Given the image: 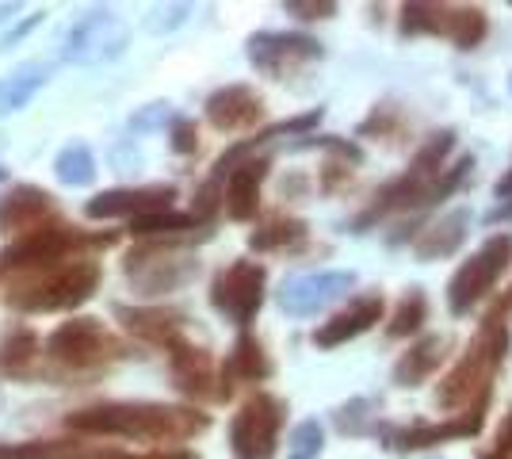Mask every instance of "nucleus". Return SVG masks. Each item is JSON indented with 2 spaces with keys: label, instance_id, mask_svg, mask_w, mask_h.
<instances>
[{
  "label": "nucleus",
  "instance_id": "35",
  "mask_svg": "<svg viewBox=\"0 0 512 459\" xmlns=\"http://www.w3.org/2000/svg\"><path fill=\"white\" fill-rule=\"evenodd\" d=\"M169 138H172V150L184 153V157H192V153L199 150V131H195L192 119H172Z\"/></svg>",
  "mask_w": 512,
  "mask_h": 459
},
{
  "label": "nucleus",
  "instance_id": "37",
  "mask_svg": "<svg viewBox=\"0 0 512 459\" xmlns=\"http://www.w3.org/2000/svg\"><path fill=\"white\" fill-rule=\"evenodd\" d=\"M482 459H512V410H509V417L501 421V429H497L493 444L482 452Z\"/></svg>",
  "mask_w": 512,
  "mask_h": 459
},
{
  "label": "nucleus",
  "instance_id": "38",
  "mask_svg": "<svg viewBox=\"0 0 512 459\" xmlns=\"http://www.w3.org/2000/svg\"><path fill=\"white\" fill-rule=\"evenodd\" d=\"M165 119H169V104H150L142 115H134V119H130V127H134V131H150V127L165 123Z\"/></svg>",
  "mask_w": 512,
  "mask_h": 459
},
{
  "label": "nucleus",
  "instance_id": "36",
  "mask_svg": "<svg viewBox=\"0 0 512 459\" xmlns=\"http://www.w3.org/2000/svg\"><path fill=\"white\" fill-rule=\"evenodd\" d=\"M348 180H352V169L341 165V161H325L321 165V192H341Z\"/></svg>",
  "mask_w": 512,
  "mask_h": 459
},
{
  "label": "nucleus",
  "instance_id": "4",
  "mask_svg": "<svg viewBox=\"0 0 512 459\" xmlns=\"http://www.w3.org/2000/svg\"><path fill=\"white\" fill-rule=\"evenodd\" d=\"M111 241H115V234H85V230H77V226H69V222L50 219L46 226L16 238L4 253H0V272L50 268V264L73 261V257H88L85 249L111 245Z\"/></svg>",
  "mask_w": 512,
  "mask_h": 459
},
{
  "label": "nucleus",
  "instance_id": "43",
  "mask_svg": "<svg viewBox=\"0 0 512 459\" xmlns=\"http://www.w3.org/2000/svg\"><path fill=\"white\" fill-rule=\"evenodd\" d=\"M0 459H12V448H4V444H0Z\"/></svg>",
  "mask_w": 512,
  "mask_h": 459
},
{
  "label": "nucleus",
  "instance_id": "8",
  "mask_svg": "<svg viewBox=\"0 0 512 459\" xmlns=\"http://www.w3.org/2000/svg\"><path fill=\"white\" fill-rule=\"evenodd\" d=\"M283 414H287V406L279 402L276 394L256 391L253 398H245V406L230 421V452H234V459H276Z\"/></svg>",
  "mask_w": 512,
  "mask_h": 459
},
{
  "label": "nucleus",
  "instance_id": "13",
  "mask_svg": "<svg viewBox=\"0 0 512 459\" xmlns=\"http://www.w3.org/2000/svg\"><path fill=\"white\" fill-rule=\"evenodd\" d=\"M352 287H356L352 272H310V276H295L279 287L276 303L291 318H310L329 303H337L341 295H348Z\"/></svg>",
  "mask_w": 512,
  "mask_h": 459
},
{
  "label": "nucleus",
  "instance_id": "2",
  "mask_svg": "<svg viewBox=\"0 0 512 459\" xmlns=\"http://www.w3.org/2000/svg\"><path fill=\"white\" fill-rule=\"evenodd\" d=\"M104 280V268L92 257H73V261L50 264V268H31L20 272L12 284L4 303L20 314H54V310H77L85 306L96 287Z\"/></svg>",
  "mask_w": 512,
  "mask_h": 459
},
{
  "label": "nucleus",
  "instance_id": "6",
  "mask_svg": "<svg viewBox=\"0 0 512 459\" xmlns=\"http://www.w3.org/2000/svg\"><path fill=\"white\" fill-rule=\"evenodd\" d=\"M509 264H512V234L501 230V234H493L474 257H467V261L459 264V272L451 276V284H448L451 314H455V318H467L482 299H490V291L497 287V280L509 272Z\"/></svg>",
  "mask_w": 512,
  "mask_h": 459
},
{
  "label": "nucleus",
  "instance_id": "9",
  "mask_svg": "<svg viewBox=\"0 0 512 459\" xmlns=\"http://www.w3.org/2000/svg\"><path fill=\"white\" fill-rule=\"evenodd\" d=\"M199 261L180 253L176 245H161V241H146L142 249H134L127 257L130 284L142 295H169L176 287L192 284Z\"/></svg>",
  "mask_w": 512,
  "mask_h": 459
},
{
  "label": "nucleus",
  "instance_id": "29",
  "mask_svg": "<svg viewBox=\"0 0 512 459\" xmlns=\"http://www.w3.org/2000/svg\"><path fill=\"white\" fill-rule=\"evenodd\" d=\"M92 452L81 440H27L12 448V459H92Z\"/></svg>",
  "mask_w": 512,
  "mask_h": 459
},
{
  "label": "nucleus",
  "instance_id": "15",
  "mask_svg": "<svg viewBox=\"0 0 512 459\" xmlns=\"http://www.w3.org/2000/svg\"><path fill=\"white\" fill-rule=\"evenodd\" d=\"M486 406H490V394L478 398L470 410L448 417V421H432V425H406V429H394L390 444L398 452H421V448H436V444H448V440H467L478 437L482 425H486Z\"/></svg>",
  "mask_w": 512,
  "mask_h": 459
},
{
  "label": "nucleus",
  "instance_id": "17",
  "mask_svg": "<svg viewBox=\"0 0 512 459\" xmlns=\"http://www.w3.org/2000/svg\"><path fill=\"white\" fill-rule=\"evenodd\" d=\"M383 314H386L383 295H360V299H352L344 310H337L329 322H321V326L314 329V345H318V349H341L348 341L363 337L367 329L379 326Z\"/></svg>",
  "mask_w": 512,
  "mask_h": 459
},
{
  "label": "nucleus",
  "instance_id": "25",
  "mask_svg": "<svg viewBox=\"0 0 512 459\" xmlns=\"http://www.w3.org/2000/svg\"><path fill=\"white\" fill-rule=\"evenodd\" d=\"M302 241H306V222L276 215V219L260 222L249 234V249H256V253H287Z\"/></svg>",
  "mask_w": 512,
  "mask_h": 459
},
{
  "label": "nucleus",
  "instance_id": "22",
  "mask_svg": "<svg viewBox=\"0 0 512 459\" xmlns=\"http://www.w3.org/2000/svg\"><path fill=\"white\" fill-rule=\"evenodd\" d=\"M268 375H272V360H268L264 345L253 333H241L226 356V364H222V398H230L241 383H264Z\"/></svg>",
  "mask_w": 512,
  "mask_h": 459
},
{
  "label": "nucleus",
  "instance_id": "24",
  "mask_svg": "<svg viewBox=\"0 0 512 459\" xmlns=\"http://www.w3.org/2000/svg\"><path fill=\"white\" fill-rule=\"evenodd\" d=\"M448 352H451V341L444 333L421 337L417 345H409V349L398 356V364H394V383H398V387H417V383H425L428 375L440 372V364L448 360Z\"/></svg>",
  "mask_w": 512,
  "mask_h": 459
},
{
  "label": "nucleus",
  "instance_id": "26",
  "mask_svg": "<svg viewBox=\"0 0 512 459\" xmlns=\"http://www.w3.org/2000/svg\"><path fill=\"white\" fill-rule=\"evenodd\" d=\"M46 85V69L39 62H27L20 66L4 85H0V115H12V111L27 108L35 100V92Z\"/></svg>",
  "mask_w": 512,
  "mask_h": 459
},
{
  "label": "nucleus",
  "instance_id": "21",
  "mask_svg": "<svg viewBox=\"0 0 512 459\" xmlns=\"http://www.w3.org/2000/svg\"><path fill=\"white\" fill-rule=\"evenodd\" d=\"M115 318L146 345H157V349H169L184 337V326L188 318L172 306H115Z\"/></svg>",
  "mask_w": 512,
  "mask_h": 459
},
{
  "label": "nucleus",
  "instance_id": "27",
  "mask_svg": "<svg viewBox=\"0 0 512 459\" xmlns=\"http://www.w3.org/2000/svg\"><path fill=\"white\" fill-rule=\"evenodd\" d=\"M54 176L69 184V188H88L96 180V157L85 142H69L58 157H54Z\"/></svg>",
  "mask_w": 512,
  "mask_h": 459
},
{
  "label": "nucleus",
  "instance_id": "18",
  "mask_svg": "<svg viewBox=\"0 0 512 459\" xmlns=\"http://www.w3.org/2000/svg\"><path fill=\"white\" fill-rule=\"evenodd\" d=\"M264 119V96L249 85H226L207 96V123L222 134L249 131Z\"/></svg>",
  "mask_w": 512,
  "mask_h": 459
},
{
  "label": "nucleus",
  "instance_id": "20",
  "mask_svg": "<svg viewBox=\"0 0 512 459\" xmlns=\"http://www.w3.org/2000/svg\"><path fill=\"white\" fill-rule=\"evenodd\" d=\"M268 169H272L268 157H245V161H237L230 173H222V180H226V215L234 222L256 219V211H260V188L268 180Z\"/></svg>",
  "mask_w": 512,
  "mask_h": 459
},
{
  "label": "nucleus",
  "instance_id": "19",
  "mask_svg": "<svg viewBox=\"0 0 512 459\" xmlns=\"http://www.w3.org/2000/svg\"><path fill=\"white\" fill-rule=\"evenodd\" d=\"M169 372H172V383L180 387V391L188 394V398H222L218 394V379H214V360L207 349H199L192 345L188 337H180L176 345H169Z\"/></svg>",
  "mask_w": 512,
  "mask_h": 459
},
{
  "label": "nucleus",
  "instance_id": "40",
  "mask_svg": "<svg viewBox=\"0 0 512 459\" xmlns=\"http://www.w3.org/2000/svg\"><path fill=\"white\" fill-rule=\"evenodd\" d=\"M493 192H497V199H501V207L493 211V219H512V169L497 180V188H493Z\"/></svg>",
  "mask_w": 512,
  "mask_h": 459
},
{
  "label": "nucleus",
  "instance_id": "30",
  "mask_svg": "<svg viewBox=\"0 0 512 459\" xmlns=\"http://www.w3.org/2000/svg\"><path fill=\"white\" fill-rule=\"evenodd\" d=\"M43 352V341L31 333V329H16L4 345H0V372L8 375H20L35 356Z\"/></svg>",
  "mask_w": 512,
  "mask_h": 459
},
{
  "label": "nucleus",
  "instance_id": "42",
  "mask_svg": "<svg viewBox=\"0 0 512 459\" xmlns=\"http://www.w3.org/2000/svg\"><path fill=\"white\" fill-rule=\"evenodd\" d=\"M43 16H46V12H35V16H27V20H23L20 27L12 31V35H8V43H4V46H12V43H16V39H23V35H27V31H31L35 23H43Z\"/></svg>",
  "mask_w": 512,
  "mask_h": 459
},
{
  "label": "nucleus",
  "instance_id": "3",
  "mask_svg": "<svg viewBox=\"0 0 512 459\" xmlns=\"http://www.w3.org/2000/svg\"><path fill=\"white\" fill-rule=\"evenodd\" d=\"M509 349H512L509 322L482 318L478 333L470 337L467 352L459 356V364H455V368L444 375V383L436 387V406L455 417V410H470L478 398H486L493 387V375L505 364Z\"/></svg>",
  "mask_w": 512,
  "mask_h": 459
},
{
  "label": "nucleus",
  "instance_id": "31",
  "mask_svg": "<svg viewBox=\"0 0 512 459\" xmlns=\"http://www.w3.org/2000/svg\"><path fill=\"white\" fill-rule=\"evenodd\" d=\"M195 226H199L195 215L157 211V215H146V219L130 222V234H138V238H172V234H184V230H195Z\"/></svg>",
  "mask_w": 512,
  "mask_h": 459
},
{
  "label": "nucleus",
  "instance_id": "34",
  "mask_svg": "<svg viewBox=\"0 0 512 459\" xmlns=\"http://www.w3.org/2000/svg\"><path fill=\"white\" fill-rule=\"evenodd\" d=\"M283 8L291 16H299V20H329V16H337V4H329V0H287Z\"/></svg>",
  "mask_w": 512,
  "mask_h": 459
},
{
  "label": "nucleus",
  "instance_id": "32",
  "mask_svg": "<svg viewBox=\"0 0 512 459\" xmlns=\"http://www.w3.org/2000/svg\"><path fill=\"white\" fill-rule=\"evenodd\" d=\"M321 448H325V429H321V421L306 417L295 425V433L287 440V459H318Z\"/></svg>",
  "mask_w": 512,
  "mask_h": 459
},
{
  "label": "nucleus",
  "instance_id": "14",
  "mask_svg": "<svg viewBox=\"0 0 512 459\" xmlns=\"http://www.w3.org/2000/svg\"><path fill=\"white\" fill-rule=\"evenodd\" d=\"M172 199H176V188L172 184H142V188H111V192H100L85 203L88 219H146V215H157V211H172Z\"/></svg>",
  "mask_w": 512,
  "mask_h": 459
},
{
  "label": "nucleus",
  "instance_id": "33",
  "mask_svg": "<svg viewBox=\"0 0 512 459\" xmlns=\"http://www.w3.org/2000/svg\"><path fill=\"white\" fill-rule=\"evenodd\" d=\"M92 459H199L192 448H150V452H115V448H100Z\"/></svg>",
  "mask_w": 512,
  "mask_h": 459
},
{
  "label": "nucleus",
  "instance_id": "10",
  "mask_svg": "<svg viewBox=\"0 0 512 459\" xmlns=\"http://www.w3.org/2000/svg\"><path fill=\"white\" fill-rule=\"evenodd\" d=\"M264 284H268V272L264 264L256 261H234L230 268H222L211 284V306L234 326H249L260 306H264Z\"/></svg>",
  "mask_w": 512,
  "mask_h": 459
},
{
  "label": "nucleus",
  "instance_id": "1",
  "mask_svg": "<svg viewBox=\"0 0 512 459\" xmlns=\"http://www.w3.org/2000/svg\"><path fill=\"white\" fill-rule=\"evenodd\" d=\"M77 437H119L138 444H184L211 429V417L165 402H100L65 417Z\"/></svg>",
  "mask_w": 512,
  "mask_h": 459
},
{
  "label": "nucleus",
  "instance_id": "39",
  "mask_svg": "<svg viewBox=\"0 0 512 459\" xmlns=\"http://www.w3.org/2000/svg\"><path fill=\"white\" fill-rule=\"evenodd\" d=\"M188 12H192V4H176V8H157L153 16H169V20L150 23V31H169V27H176V23L188 20Z\"/></svg>",
  "mask_w": 512,
  "mask_h": 459
},
{
  "label": "nucleus",
  "instance_id": "12",
  "mask_svg": "<svg viewBox=\"0 0 512 459\" xmlns=\"http://www.w3.org/2000/svg\"><path fill=\"white\" fill-rule=\"evenodd\" d=\"M321 54V43L318 39H310V35H295V31H260L249 39V62H253L260 73H268V77H291L295 69L310 66V62H318Z\"/></svg>",
  "mask_w": 512,
  "mask_h": 459
},
{
  "label": "nucleus",
  "instance_id": "5",
  "mask_svg": "<svg viewBox=\"0 0 512 459\" xmlns=\"http://www.w3.org/2000/svg\"><path fill=\"white\" fill-rule=\"evenodd\" d=\"M46 356L58 360L65 368H104L115 360H127L130 345L123 337H115L100 318H69L62 326L46 337Z\"/></svg>",
  "mask_w": 512,
  "mask_h": 459
},
{
  "label": "nucleus",
  "instance_id": "7",
  "mask_svg": "<svg viewBox=\"0 0 512 459\" xmlns=\"http://www.w3.org/2000/svg\"><path fill=\"white\" fill-rule=\"evenodd\" d=\"M490 31L486 8L474 4H406L402 8V35H436L459 50H474Z\"/></svg>",
  "mask_w": 512,
  "mask_h": 459
},
{
  "label": "nucleus",
  "instance_id": "41",
  "mask_svg": "<svg viewBox=\"0 0 512 459\" xmlns=\"http://www.w3.org/2000/svg\"><path fill=\"white\" fill-rule=\"evenodd\" d=\"M509 314H512V287L505 291V295H501V299H497V303L490 306V310H486V318H493V322H505Z\"/></svg>",
  "mask_w": 512,
  "mask_h": 459
},
{
  "label": "nucleus",
  "instance_id": "11",
  "mask_svg": "<svg viewBox=\"0 0 512 459\" xmlns=\"http://www.w3.org/2000/svg\"><path fill=\"white\" fill-rule=\"evenodd\" d=\"M127 23L119 20L115 12L107 8H96L88 12L85 20H77L65 35V62L73 66H100V62H111L127 50Z\"/></svg>",
  "mask_w": 512,
  "mask_h": 459
},
{
  "label": "nucleus",
  "instance_id": "16",
  "mask_svg": "<svg viewBox=\"0 0 512 459\" xmlns=\"http://www.w3.org/2000/svg\"><path fill=\"white\" fill-rule=\"evenodd\" d=\"M54 219V196L35 184H16L0 196V234L4 238H23Z\"/></svg>",
  "mask_w": 512,
  "mask_h": 459
},
{
  "label": "nucleus",
  "instance_id": "23",
  "mask_svg": "<svg viewBox=\"0 0 512 459\" xmlns=\"http://www.w3.org/2000/svg\"><path fill=\"white\" fill-rule=\"evenodd\" d=\"M470 234V211L467 207H455L444 219H436L432 226H425L417 238H413V253L417 261H444L451 257Z\"/></svg>",
  "mask_w": 512,
  "mask_h": 459
},
{
  "label": "nucleus",
  "instance_id": "28",
  "mask_svg": "<svg viewBox=\"0 0 512 459\" xmlns=\"http://www.w3.org/2000/svg\"><path fill=\"white\" fill-rule=\"evenodd\" d=\"M425 322H428V299H425V291H417V287H413L406 299L398 303V310L390 314V322H386V337H390V341L417 337Z\"/></svg>",
  "mask_w": 512,
  "mask_h": 459
}]
</instances>
